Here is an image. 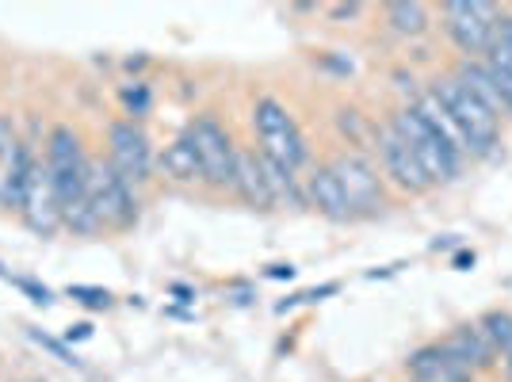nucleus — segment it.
<instances>
[{
    "label": "nucleus",
    "instance_id": "18",
    "mask_svg": "<svg viewBox=\"0 0 512 382\" xmlns=\"http://www.w3.org/2000/svg\"><path fill=\"white\" fill-rule=\"evenodd\" d=\"M482 62H486V69H490L493 77H501V81L512 85V16L509 12L497 23V35H493V43Z\"/></svg>",
    "mask_w": 512,
    "mask_h": 382
},
{
    "label": "nucleus",
    "instance_id": "13",
    "mask_svg": "<svg viewBox=\"0 0 512 382\" xmlns=\"http://www.w3.org/2000/svg\"><path fill=\"white\" fill-rule=\"evenodd\" d=\"M234 195L245 203V207H253V211H276V199H272V188H268V176H264V165H260V153L249 146L237 149Z\"/></svg>",
    "mask_w": 512,
    "mask_h": 382
},
{
    "label": "nucleus",
    "instance_id": "14",
    "mask_svg": "<svg viewBox=\"0 0 512 382\" xmlns=\"http://www.w3.org/2000/svg\"><path fill=\"white\" fill-rule=\"evenodd\" d=\"M440 348L448 352L451 360L459 363V367H467L470 375H478V371H490L493 363H497V352L490 348V340L482 337V329L467 321V325H459V329H451L448 337L440 340Z\"/></svg>",
    "mask_w": 512,
    "mask_h": 382
},
{
    "label": "nucleus",
    "instance_id": "21",
    "mask_svg": "<svg viewBox=\"0 0 512 382\" xmlns=\"http://www.w3.org/2000/svg\"><path fill=\"white\" fill-rule=\"evenodd\" d=\"M123 104H127V119H142L146 111H150V88L146 85H134V88H123Z\"/></svg>",
    "mask_w": 512,
    "mask_h": 382
},
{
    "label": "nucleus",
    "instance_id": "11",
    "mask_svg": "<svg viewBox=\"0 0 512 382\" xmlns=\"http://www.w3.org/2000/svg\"><path fill=\"white\" fill-rule=\"evenodd\" d=\"M20 218L23 226L31 234L39 237H54L62 230V203H58V188L50 180L46 165L39 161L31 180H27V191H23V203H20Z\"/></svg>",
    "mask_w": 512,
    "mask_h": 382
},
{
    "label": "nucleus",
    "instance_id": "8",
    "mask_svg": "<svg viewBox=\"0 0 512 382\" xmlns=\"http://www.w3.org/2000/svg\"><path fill=\"white\" fill-rule=\"evenodd\" d=\"M329 169H333V176H337V184H341V191H344V199H348L352 222L383 214V207H386L383 172H379V165H375L367 153L337 149V153L329 157Z\"/></svg>",
    "mask_w": 512,
    "mask_h": 382
},
{
    "label": "nucleus",
    "instance_id": "23",
    "mask_svg": "<svg viewBox=\"0 0 512 382\" xmlns=\"http://www.w3.org/2000/svg\"><path fill=\"white\" fill-rule=\"evenodd\" d=\"M4 382H8V379H4Z\"/></svg>",
    "mask_w": 512,
    "mask_h": 382
},
{
    "label": "nucleus",
    "instance_id": "19",
    "mask_svg": "<svg viewBox=\"0 0 512 382\" xmlns=\"http://www.w3.org/2000/svg\"><path fill=\"white\" fill-rule=\"evenodd\" d=\"M337 130L348 138V146H344V149H356V153H363L367 146L375 149V130H379V123H371V119H367V115H360L356 107H341V111H337Z\"/></svg>",
    "mask_w": 512,
    "mask_h": 382
},
{
    "label": "nucleus",
    "instance_id": "4",
    "mask_svg": "<svg viewBox=\"0 0 512 382\" xmlns=\"http://www.w3.org/2000/svg\"><path fill=\"white\" fill-rule=\"evenodd\" d=\"M85 188H88V203H92V211H96L100 226H104V234H127V230L138 226L142 199H138V191L130 188L119 172L111 169V161H107L104 153H92L88 157Z\"/></svg>",
    "mask_w": 512,
    "mask_h": 382
},
{
    "label": "nucleus",
    "instance_id": "5",
    "mask_svg": "<svg viewBox=\"0 0 512 382\" xmlns=\"http://www.w3.org/2000/svg\"><path fill=\"white\" fill-rule=\"evenodd\" d=\"M501 16H505V8L490 4V0H448V4H440L444 35L463 54V62H482L486 58Z\"/></svg>",
    "mask_w": 512,
    "mask_h": 382
},
{
    "label": "nucleus",
    "instance_id": "7",
    "mask_svg": "<svg viewBox=\"0 0 512 382\" xmlns=\"http://www.w3.org/2000/svg\"><path fill=\"white\" fill-rule=\"evenodd\" d=\"M88 146L81 138V130L73 123H54L46 130V153H43V165L58 188V203H73L85 195V176H88Z\"/></svg>",
    "mask_w": 512,
    "mask_h": 382
},
{
    "label": "nucleus",
    "instance_id": "15",
    "mask_svg": "<svg viewBox=\"0 0 512 382\" xmlns=\"http://www.w3.org/2000/svg\"><path fill=\"white\" fill-rule=\"evenodd\" d=\"M157 172H161L169 184H176V188H195V184H203V165H199V153H195L188 134H176L169 146L157 153Z\"/></svg>",
    "mask_w": 512,
    "mask_h": 382
},
{
    "label": "nucleus",
    "instance_id": "1",
    "mask_svg": "<svg viewBox=\"0 0 512 382\" xmlns=\"http://www.w3.org/2000/svg\"><path fill=\"white\" fill-rule=\"evenodd\" d=\"M428 92L436 96V104L448 111L451 127L459 134V142H463V153L470 157H490L497 142H501V115L486 107L474 92H470L455 73L448 77H436Z\"/></svg>",
    "mask_w": 512,
    "mask_h": 382
},
{
    "label": "nucleus",
    "instance_id": "2",
    "mask_svg": "<svg viewBox=\"0 0 512 382\" xmlns=\"http://www.w3.org/2000/svg\"><path fill=\"white\" fill-rule=\"evenodd\" d=\"M386 123L394 127V134H398V138L409 146V153L417 157V165L425 169V176H428V184H432V188L451 184V180L463 172V153L451 146L448 138L432 127V123H428L425 115H421L413 104L394 107V115H390Z\"/></svg>",
    "mask_w": 512,
    "mask_h": 382
},
{
    "label": "nucleus",
    "instance_id": "20",
    "mask_svg": "<svg viewBox=\"0 0 512 382\" xmlns=\"http://www.w3.org/2000/svg\"><path fill=\"white\" fill-rule=\"evenodd\" d=\"M474 325L482 329V337L490 340V348L501 356V348H505L512 337V310H486Z\"/></svg>",
    "mask_w": 512,
    "mask_h": 382
},
{
    "label": "nucleus",
    "instance_id": "6",
    "mask_svg": "<svg viewBox=\"0 0 512 382\" xmlns=\"http://www.w3.org/2000/svg\"><path fill=\"white\" fill-rule=\"evenodd\" d=\"M184 134L192 138L199 165H203V188L211 191H230L234 195V169H237V142L230 127L214 115V111H199L192 123L184 127Z\"/></svg>",
    "mask_w": 512,
    "mask_h": 382
},
{
    "label": "nucleus",
    "instance_id": "10",
    "mask_svg": "<svg viewBox=\"0 0 512 382\" xmlns=\"http://www.w3.org/2000/svg\"><path fill=\"white\" fill-rule=\"evenodd\" d=\"M375 153H379L383 184H394V188L406 191V195H428L432 191L425 169L417 165V157L409 153V146L394 134L390 123H379V130H375Z\"/></svg>",
    "mask_w": 512,
    "mask_h": 382
},
{
    "label": "nucleus",
    "instance_id": "12",
    "mask_svg": "<svg viewBox=\"0 0 512 382\" xmlns=\"http://www.w3.org/2000/svg\"><path fill=\"white\" fill-rule=\"evenodd\" d=\"M302 195H306V207H314L321 218L329 222H352V211H348V199H344L337 176L329 169V161H318L310 165L306 176H302Z\"/></svg>",
    "mask_w": 512,
    "mask_h": 382
},
{
    "label": "nucleus",
    "instance_id": "3",
    "mask_svg": "<svg viewBox=\"0 0 512 382\" xmlns=\"http://www.w3.org/2000/svg\"><path fill=\"white\" fill-rule=\"evenodd\" d=\"M249 123L256 134V153H264L268 161H276L283 169L302 172L310 161V146L302 134L299 119L291 115V107L283 104L279 96H256Z\"/></svg>",
    "mask_w": 512,
    "mask_h": 382
},
{
    "label": "nucleus",
    "instance_id": "9",
    "mask_svg": "<svg viewBox=\"0 0 512 382\" xmlns=\"http://www.w3.org/2000/svg\"><path fill=\"white\" fill-rule=\"evenodd\" d=\"M104 157L111 161V169L127 180L130 188H146L157 172V153H153L150 134L142 130V123L134 119H111L104 130Z\"/></svg>",
    "mask_w": 512,
    "mask_h": 382
},
{
    "label": "nucleus",
    "instance_id": "17",
    "mask_svg": "<svg viewBox=\"0 0 512 382\" xmlns=\"http://www.w3.org/2000/svg\"><path fill=\"white\" fill-rule=\"evenodd\" d=\"M383 20L398 39H421L432 27V8L421 0H394L383 8Z\"/></svg>",
    "mask_w": 512,
    "mask_h": 382
},
{
    "label": "nucleus",
    "instance_id": "22",
    "mask_svg": "<svg viewBox=\"0 0 512 382\" xmlns=\"http://www.w3.org/2000/svg\"><path fill=\"white\" fill-rule=\"evenodd\" d=\"M497 363H501V375H505V382H512V337H509V344L501 348V356H497Z\"/></svg>",
    "mask_w": 512,
    "mask_h": 382
},
{
    "label": "nucleus",
    "instance_id": "16",
    "mask_svg": "<svg viewBox=\"0 0 512 382\" xmlns=\"http://www.w3.org/2000/svg\"><path fill=\"white\" fill-rule=\"evenodd\" d=\"M406 375L413 382H474L467 367L451 360L440 344H425L406 360Z\"/></svg>",
    "mask_w": 512,
    "mask_h": 382
}]
</instances>
